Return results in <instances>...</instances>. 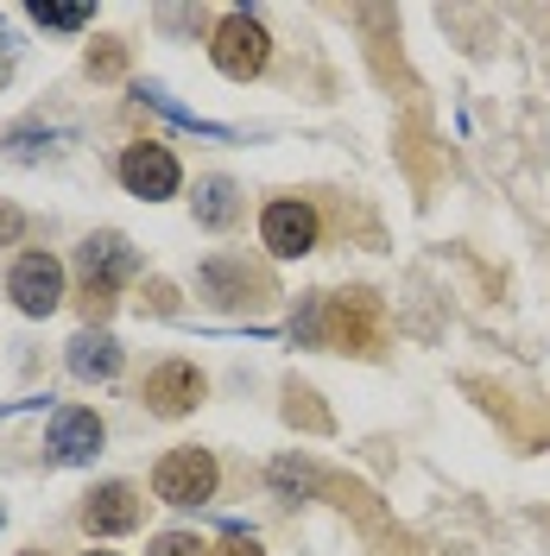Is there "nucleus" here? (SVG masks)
I'll return each instance as SVG.
<instances>
[{
    "mask_svg": "<svg viewBox=\"0 0 550 556\" xmlns=\"http://www.w3.org/2000/svg\"><path fill=\"white\" fill-rule=\"evenodd\" d=\"M329 342L336 348H354V354H379V304L374 291H342L329 298Z\"/></svg>",
    "mask_w": 550,
    "mask_h": 556,
    "instance_id": "obj_6",
    "label": "nucleus"
},
{
    "mask_svg": "<svg viewBox=\"0 0 550 556\" xmlns=\"http://www.w3.org/2000/svg\"><path fill=\"white\" fill-rule=\"evenodd\" d=\"M0 70H7V64H0Z\"/></svg>",
    "mask_w": 550,
    "mask_h": 556,
    "instance_id": "obj_20",
    "label": "nucleus"
},
{
    "mask_svg": "<svg viewBox=\"0 0 550 556\" xmlns=\"http://www.w3.org/2000/svg\"><path fill=\"white\" fill-rule=\"evenodd\" d=\"M33 20H38V26H58V33H76V26H89V20H96V7H45V0H38Z\"/></svg>",
    "mask_w": 550,
    "mask_h": 556,
    "instance_id": "obj_13",
    "label": "nucleus"
},
{
    "mask_svg": "<svg viewBox=\"0 0 550 556\" xmlns=\"http://www.w3.org/2000/svg\"><path fill=\"white\" fill-rule=\"evenodd\" d=\"M127 273H134V247L121 241V235L83 241V304H89V316H102L114 304V291H121Z\"/></svg>",
    "mask_w": 550,
    "mask_h": 556,
    "instance_id": "obj_2",
    "label": "nucleus"
},
{
    "mask_svg": "<svg viewBox=\"0 0 550 556\" xmlns=\"http://www.w3.org/2000/svg\"><path fill=\"white\" fill-rule=\"evenodd\" d=\"M215 556H266L253 538H228V544H215Z\"/></svg>",
    "mask_w": 550,
    "mask_h": 556,
    "instance_id": "obj_16",
    "label": "nucleus"
},
{
    "mask_svg": "<svg viewBox=\"0 0 550 556\" xmlns=\"http://www.w3.org/2000/svg\"><path fill=\"white\" fill-rule=\"evenodd\" d=\"M102 450V417L96 412H58L51 417V455L58 462H89Z\"/></svg>",
    "mask_w": 550,
    "mask_h": 556,
    "instance_id": "obj_10",
    "label": "nucleus"
},
{
    "mask_svg": "<svg viewBox=\"0 0 550 556\" xmlns=\"http://www.w3.org/2000/svg\"><path fill=\"white\" fill-rule=\"evenodd\" d=\"M89 70H102V76H114V70H121V51H102V58H89Z\"/></svg>",
    "mask_w": 550,
    "mask_h": 556,
    "instance_id": "obj_17",
    "label": "nucleus"
},
{
    "mask_svg": "<svg viewBox=\"0 0 550 556\" xmlns=\"http://www.w3.org/2000/svg\"><path fill=\"white\" fill-rule=\"evenodd\" d=\"M70 367H76V380H114L121 374V348L96 336V329H83L76 342H70Z\"/></svg>",
    "mask_w": 550,
    "mask_h": 556,
    "instance_id": "obj_11",
    "label": "nucleus"
},
{
    "mask_svg": "<svg viewBox=\"0 0 550 556\" xmlns=\"http://www.w3.org/2000/svg\"><path fill=\"white\" fill-rule=\"evenodd\" d=\"M285 412H291V417H304V424H316V430L329 424V417H323L316 405H310V392H298V386H291V405H285Z\"/></svg>",
    "mask_w": 550,
    "mask_h": 556,
    "instance_id": "obj_15",
    "label": "nucleus"
},
{
    "mask_svg": "<svg viewBox=\"0 0 550 556\" xmlns=\"http://www.w3.org/2000/svg\"><path fill=\"white\" fill-rule=\"evenodd\" d=\"M20 556H45V551H20Z\"/></svg>",
    "mask_w": 550,
    "mask_h": 556,
    "instance_id": "obj_18",
    "label": "nucleus"
},
{
    "mask_svg": "<svg viewBox=\"0 0 550 556\" xmlns=\"http://www.w3.org/2000/svg\"><path fill=\"white\" fill-rule=\"evenodd\" d=\"M89 556H114V551H89Z\"/></svg>",
    "mask_w": 550,
    "mask_h": 556,
    "instance_id": "obj_19",
    "label": "nucleus"
},
{
    "mask_svg": "<svg viewBox=\"0 0 550 556\" xmlns=\"http://www.w3.org/2000/svg\"><path fill=\"white\" fill-rule=\"evenodd\" d=\"M209 51H215V70H222V76L247 83V76L266 70L273 38H266V26H260L253 13H222V26H215V38H209Z\"/></svg>",
    "mask_w": 550,
    "mask_h": 556,
    "instance_id": "obj_1",
    "label": "nucleus"
},
{
    "mask_svg": "<svg viewBox=\"0 0 550 556\" xmlns=\"http://www.w3.org/2000/svg\"><path fill=\"white\" fill-rule=\"evenodd\" d=\"M83 525L96 531V538H121V531H134L139 525V493L127 481H108L89 493V506H83Z\"/></svg>",
    "mask_w": 550,
    "mask_h": 556,
    "instance_id": "obj_9",
    "label": "nucleus"
},
{
    "mask_svg": "<svg viewBox=\"0 0 550 556\" xmlns=\"http://www.w3.org/2000/svg\"><path fill=\"white\" fill-rule=\"evenodd\" d=\"M152 493L165 506H203L215 493V455L209 450H172L159 468H152Z\"/></svg>",
    "mask_w": 550,
    "mask_h": 556,
    "instance_id": "obj_3",
    "label": "nucleus"
},
{
    "mask_svg": "<svg viewBox=\"0 0 550 556\" xmlns=\"http://www.w3.org/2000/svg\"><path fill=\"white\" fill-rule=\"evenodd\" d=\"M7 291H13V304H20L26 316H51L58 304H64V266H58L51 253H20Z\"/></svg>",
    "mask_w": 550,
    "mask_h": 556,
    "instance_id": "obj_5",
    "label": "nucleus"
},
{
    "mask_svg": "<svg viewBox=\"0 0 550 556\" xmlns=\"http://www.w3.org/2000/svg\"><path fill=\"white\" fill-rule=\"evenodd\" d=\"M260 241H266L273 260H304L310 247H316V208L291 203V197L266 203V215H260Z\"/></svg>",
    "mask_w": 550,
    "mask_h": 556,
    "instance_id": "obj_4",
    "label": "nucleus"
},
{
    "mask_svg": "<svg viewBox=\"0 0 550 556\" xmlns=\"http://www.w3.org/2000/svg\"><path fill=\"white\" fill-rule=\"evenodd\" d=\"M152 556H203V544H197L190 531H165V538L152 544Z\"/></svg>",
    "mask_w": 550,
    "mask_h": 556,
    "instance_id": "obj_14",
    "label": "nucleus"
},
{
    "mask_svg": "<svg viewBox=\"0 0 550 556\" xmlns=\"http://www.w3.org/2000/svg\"><path fill=\"white\" fill-rule=\"evenodd\" d=\"M197 399H203V374H197L190 361H165V367L146 380V412L152 417H184Z\"/></svg>",
    "mask_w": 550,
    "mask_h": 556,
    "instance_id": "obj_8",
    "label": "nucleus"
},
{
    "mask_svg": "<svg viewBox=\"0 0 550 556\" xmlns=\"http://www.w3.org/2000/svg\"><path fill=\"white\" fill-rule=\"evenodd\" d=\"M121 184L146 197V203H159V197H177V159L165 146H127L121 152Z\"/></svg>",
    "mask_w": 550,
    "mask_h": 556,
    "instance_id": "obj_7",
    "label": "nucleus"
},
{
    "mask_svg": "<svg viewBox=\"0 0 550 556\" xmlns=\"http://www.w3.org/2000/svg\"><path fill=\"white\" fill-rule=\"evenodd\" d=\"M197 215H203L209 228H222V222L235 215V184H228V177H209L203 197H197Z\"/></svg>",
    "mask_w": 550,
    "mask_h": 556,
    "instance_id": "obj_12",
    "label": "nucleus"
}]
</instances>
